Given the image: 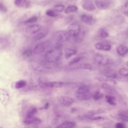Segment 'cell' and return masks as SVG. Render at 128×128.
Segmentation results:
<instances>
[{
  "label": "cell",
  "instance_id": "6da1fadb",
  "mask_svg": "<svg viewBox=\"0 0 128 128\" xmlns=\"http://www.w3.org/2000/svg\"><path fill=\"white\" fill-rule=\"evenodd\" d=\"M62 54L61 47L56 46L48 51L45 55L46 60L50 63H54L58 61L61 58Z\"/></svg>",
  "mask_w": 128,
  "mask_h": 128
},
{
  "label": "cell",
  "instance_id": "7a4b0ae2",
  "mask_svg": "<svg viewBox=\"0 0 128 128\" xmlns=\"http://www.w3.org/2000/svg\"><path fill=\"white\" fill-rule=\"evenodd\" d=\"M80 30V25L77 23H74L68 27L66 31L70 37H76L79 34Z\"/></svg>",
  "mask_w": 128,
  "mask_h": 128
},
{
  "label": "cell",
  "instance_id": "3957f363",
  "mask_svg": "<svg viewBox=\"0 0 128 128\" xmlns=\"http://www.w3.org/2000/svg\"><path fill=\"white\" fill-rule=\"evenodd\" d=\"M94 59L97 63L100 65H106L112 63L110 60L99 53H97L95 54Z\"/></svg>",
  "mask_w": 128,
  "mask_h": 128
},
{
  "label": "cell",
  "instance_id": "277c9868",
  "mask_svg": "<svg viewBox=\"0 0 128 128\" xmlns=\"http://www.w3.org/2000/svg\"><path fill=\"white\" fill-rule=\"evenodd\" d=\"M31 68L34 70L42 72H48L50 69V67H46L36 62L31 63Z\"/></svg>",
  "mask_w": 128,
  "mask_h": 128
},
{
  "label": "cell",
  "instance_id": "5b68a950",
  "mask_svg": "<svg viewBox=\"0 0 128 128\" xmlns=\"http://www.w3.org/2000/svg\"><path fill=\"white\" fill-rule=\"evenodd\" d=\"M56 36L57 40L60 42L67 41L70 36L66 31L60 30L56 32Z\"/></svg>",
  "mask_w": 128,
  "mask_h": 128
},
{
  "label": "cell",
  "instance_id": "8992f818",
  "mask_svg": "<svg viewBox=\"0 0 128 128\" xmlns=\"http://www.w3.org/2000/svg\"><path fill=\"white\" fill-rule=\"evenodd\" d=\"M60 104L62 106H69L74 102V100L72 98L66 96H61L59 99Z\"/></svg>",
  "mask_w": 128,
  "mask_h": 128
},
{
  "label": "cell",
  "instance_id": "52a82bcc",
  "mask_svg": "<svg viewBox=\"0 0 128 128\" xmlns=\"http://www.w3.org/2000/svg\"><path fill=\"white\" fill-rule=\"evenodd\" d=\"M94 2L96 6L101 10L108 8L110 4V2L108 0H94Z\"/></svg>",
  "mask_w": 128,
  "mask_h": 128
},
{
  "label": "cell",
  "instance_id": "ba28073f",
  "mask_svg": "<svg viewBox=\"0 0 128 128\" xmlns=\"http://www.w3.org/2000/svg\"><path fill=\"white\" fill-rule=\"evenodd\" d=\"M68 84L67 83L62 82H53L44 83L43 85L47 87L53 88L63 87Z\"/></svg>",
  "mask_w": 128,
  "mask_h": 128
},
{
  "label": "cell",
  "instance_id": "9c48e42d",
  "mask_svg": "<svg viewBox=\"0 0 128 128\" xmlns=\"http://www.w3.org/2000/svg\"><path fill=\"white\" fill-rule=\"evenodd\" d=\"M82 6L83 9L88 11H92L96 9L93 2L90 0H87L84 2Z\"/></svg>",
  "mask_w": 128,
  "mask_h": 128
},
{
  "label": "cell",
  "instance_id": "30bf717a",
  "mask_svg": "<svg viewBox=\"0 0 128 128\" xmlns=\"http://www.w3.org/2000/svg\"><path fill=\"white\" fill-rule=\"evenodd\" d=\"M14 4L18 7L27 8L30 6V2L28 0H15Z\"/></svg>",
  "mask_w": 128,
  "mask_h": 128
},
{
  "label": "cell",
  "instance_id": "8fae6325",
  "mask_svg": "<svg viewBox=\"0 0 128 128\" xmlns=\"http://www.w3.org/2000/svg\"><path fill=\"white\" fill-rule=\"evenodd\" d=\"M96 48L99 50L108 51L110 50L111 45L107 43L98 42L96 43L95 46Z\"/></svg>",
  "mask_w": 128,
  "mask_h": 128
},
{
  "label": "cell",
  "instance_id": "7c38bea8",
  "mask_svg": "<svg viewBox=\"0 0 128 128\" xmlns=\"http://www.w3.org/2000/svg\"><path fill=\"white\" fill-rule=\"evenodd\" d=\"M41 122L40 119L34 116L30 118L24 119L23 120L24 123L26 125L37 124L40 123Z\"/></svg>",
  "mask_w": 128,
  "mask_h": 128
},
{
  "label": "cell",
  "instance_id": "4fadbf2b",
  "mask_svg": "<svg viewBox=\"0 0 128 128\" xmlns=\"http://www.w3.org/2000/svg\"><path fill=\"white\" fill-rule=\"evenodd\" d=\"M41 26L38 24H33L28 26L26 29V31L28 33L32 34L38 31L40 29Z\"/></svg>",
  "mask_w": 128,
  "mask_h": 128
},
{
  "label": "cell",
  "instance_id": "5bb4252c",
  "mask_svg": "<svg viewBox=\"0 0 128 128\" xmlns=\"http://www.w3.org/2000/svg\"><path fill=\"white\" fill-rule=\"evenodd\" d=\"M94 78L100 82H109L112 83L115 85L117 84V82L116 80L112 78L107 77L98 76H96L94 77Z\"/></svg>",
  "mask_w": 128,
  "mask_h": 128
},
{
  "label": "cell",
  "instance_id": "9a60e30c",
  "mask_svg": "<svg viewBox=\"0 0 128 128\" xmlns=\"http://www.w3.org/2000/svg\"><path fill=\"white\" fill-rule=\"evenodd\" d=\"M93 93L89 92L82 94H76V97L79 100H88L91 98L92 96Z\"/></svg>",
  "mask_w": 128,
  "mask_h": 128
},
{
  "label": "cell",
  "instance_id": "2e32d148",
  "mask_svg": "<svg viewBox=\"0 0 128 128\" xmlns=\"http://www.w3.org/2000/svg\"><path fill=\"white\" fill-rule=\"evenodd\" d=\"M97 36L102 38H104L109 36V34L106 28H101L99 29L96 33Z\"/></svg>",
  "mask_w": 128,
  "mask_h": 128
},
{
  "label": "cell",
  "instance_id": "e0dca14e",
  "mask_svg": "<svg viewBox=\"0 0 128 128\" xmlns=\"http://www.w3.org/2000/svg\"><path fill=\"white\" fill-rule=\"evenodd\" d=\"M9 44V42L8 39L2 37H0V50L6 49Z\"/></svg>",
  "mask_w": 128,
  "mask_h": 128
},
{
  "label": "cell",
  "instance_id": "ac0fdd59",
  "mask_svg": "<svg viewBox=\"0 0 128 128\" xmlns=\"http://www.w3.org/2000/svg\"><path fill=\"white\" fill-rule=\"evenodd\" d=\"M118 114L120 119L126 122L128 121V111L127 110H120L118 112Z\"/></svg>",
  "mask_w": 128,
  "mask_h": 128
},
{
  "label": "cell",
  "instance_id": "d6986e66",
  "mask_svg": "<svg viewBox=\"0 0 128 128\" xmlns=\"http://www.w3.org/2000/svg\"><path fill=\"white\" fill-rule=\"evenodd\" d=\"M75 123L71 121H67L63 122L59 125L58 126L57 128H72L74 127L76 125Z\"/></svg>",
  "mask_w": 128,
  "mask_h": 128
},
{
  "label": "cell",
  "instance_id": "ffe728a7",
  "mask_svg": "<svg viewBox=\"0 0 128 128\" xmlns=\"http://www.w3.org/2000/svg\"><path fill=\"white\" fill-rule=\"evenodd\" d=\"M117 51L118 53L122 56L126 54L128 52V48L126 46L121 44L118 48Z\"/></svg>",
  "mask_w": 128,
  "mask_h": 128
},
{
  "label": "cell",
  "instance_id": "44dd1931",
  "mask_svg": "<svg viewBox=\"0 0 128 128\" xmlns=\"http://www.w3.org/2000/svg\"><path fill=\"white\" fill-rule=\"evenodd\" d=\"M44 45L43 44H40L37 45L34 47V52L36 54H39L43 52L45 50Z\"/></svg>",
  "mask_w": 128,
  "mask_h": 128
},
{
  "label": "cell",
  "instance_id": "7402d4cb",
  "mask_svg": "<svg viewBox=\"0 0 128 128\" xmlns=\"http://www.w3.org/2000/svg\"><path fill=\"white\" fill-rule=\"evenodd\" d=\"M76 53V52L75 50L70 48H67L65 50V56L66 58L68 59Z\"/></svg>",
  "mask_w": 128,
  "mask_h": 128
},
{
  "label": "cell",
  "instance_id": "603a6c76",
  "mask_svg": "<svg viewBox=\"0 0 128 128\" xmlns=\"http://www.w3.org/2000/svg\"><path fill=\"white\" fill-rule=\"evenodd\" d=\"M90 92V89L86 85H82L80 86L77 90L76 94H82L88 92Z\"/></svg>",
  "mask_w": 128,
  "mask_h": 128
},
{
  "label": "cell",
  "instance_id": "cb8c5ba5",
  "mask_svg": "<svg viewBox=\"0 0 128 128\" xmlns=\"http://www.w3.org/2000/svg\"><path fill=\"white\" fill-rule=\"evenodd\" d=\"M81 20L86 23H90L93 21V18L91 15L86 14H82L80 17Z\"/></svg>",
  "mask_w": 128,
  "mask_h": 128
},
{
  "label": "cell",
  "instance_id": "d4e9b609",
  "mask_svg": "<svg viewBox=\"0 0 128 128\" xmlns=\"http://www.w3.org/2000/svg\"><path fill=\"white\" fill-rule=\"evenodd\" d=\"M37 112V110L35 108H33L27 112L24 119L29 118L34 116V115Z\"/></svg>",
  "mask_w": 128,
  "mask_h": 128
},
{
  "label": "cell",
  "instance_id": "484cf974",
  "mask_svg": "<svg viewBox=\"0 0 128 128\" xmlns=\"http://www.w3.org/2000/svg\"><path fill=\"white\" fill-rule=\"evenodd\" d=\"M105 98L106 99V102L112 106H115L116 104L115 102L116 98L114 96L111 95H107L106 96Z\"/></svg>",
  "mask_w": 128,
  "mask_h": 128
},
{
  "label": "cell",
  "instance_id": "4316f807",
  "mask_svg": "<svg viewBox=\"0 0 128 128\" xmlns=\"http://www.w3.org/2000/svg\"><path fill=\"white\" fill-rule=\"evenodd\" d=\"M78 8L76 6H70L67 7L64 10V12L66 14H68L76 12Z\"/></svg>",
  "mask_w": 128,
  "mask_h": 128
},
{
  "label": "cell",
  "instance_id": "83f0119b",
  "mask_svg": "<svg viewBox=\"0 0 128 128\" xmlns=\"http://www.w3.org/2000/svg\"><path fill=\"white\" fill-rule=\"evenodd\" d=\"M96 113V112L93 111H90L84 114L82 116H79L80 118L81 119L88 118L89 119L90 118L94 116Z\"/></svg>",
  "mask_w": 128,
  "mask_h": 128
},
{
  "label": "cell",
  "instance_id": "f1b7e54d",
  "mask_svg": "<svg viewBox=\"0 0 128 128\" xmlns=\"http://www.w3.org/2000/svg\"><path fill=\"white\" fill-rule=\"evenodd\" d=\"M103 96V94L98 91L93 93L92 97L94 100L96 101L102 98Z\"/></svg>",
  "mask_w": 128,
  "mask_h": 128
},
{
  "label": "cell",
  "instance_id": "f546056e",
  "mask_svg": "<svg viewBox=\"0 0 128 128\" xmlns=\"http://www.w3.org/2000/svg\"><path fill=\"white\" fill-rule=\"evenodd\" d=\"M32 51L30 48H27L24 50L22 52V56L24 59L27 58L29 57L32 55Z\"/></svg>",
  "mask_w": 128,
  "mask_h": 128
},
{
  "label": "cell",
  "instance_id": "4dcf8cb0",
  "mask_svg": "<svg viewBox=\"0 0 128 128\" xmlns=\"http://www.w3.org/2000/svg\"><path fill=\"white\" fill-rule=\"evenodd\" d=\"M26 84V83L25 80H20L16 82L15 86L16 88L19 89L24 87Z\"/></svg>",
  "mask_w": 128,
  "mask_h": 128
},
{
  "label": "cell",
  "instance_id": "1f68e13d",
  "mask_svg": "<svg viewBox=\"0 0 128 128\" xmlns=\"http://www.w3.org/2000/svg\"><path fill=\"white\" fill-rule=\"evenodd\" d=\"M122 12L126 16L128 15V2H126L120 7Z\"/></svg>",
  "mask_w": 128,
  "mask_h": 128
},
{
  "label": "cell",
  "instance_id": "d6a6232c",
  "mask_svg": "<svg viewBox=\"0 0 128 128\" xmlns=\"http://www.w3.org/2000/svg\"><path fill=\"white\" fill-rule=\"evenodd\" d=\"M64 8V7L63 6L56 4L54 6L53 10L56 12H62Z\"/></svg>",
  "mask_w": 128,
  "mask_h": 128
},
{
  "label": "cell",
  "instance_id": "836d02e7",
  "mask_svg": "<svg viewBox=\"0 0 128 128\" xmlns=\"http://www.w3.org/2000/svg\"><path fill=\"white\" fill-rule=\"evenodd\" d=\"M79 67L80 68L84 69H87L90 70H92V68L91 66L87 63H82L80 64Z\"/></svg>",
  "mask_w": 128,
  "mask_h": 128
},
{
  "label": "cell",
  "instance_id": "e575fe53",
  "mask_svg": "<svg viewBox=\"0 0 128 128\" xmlns=\"http://www.w3.org/2000/svg\"><path fill=\"white\" fill-rule=\"evenodd\" d=\"M81 59V57L80 56L77 57L73 59L69 63V66H71L74 64L78 62Z\"/></svg>",
  "mask_w": 128,
  "mask_h": 128
},
{
  "label": "cell",
  "instance_id": "d590c367",
  "mask_svg": "<svg viewBox=\"0 0 128 128\" xmlns=\"http://www.w3.org/2000/svg\"><path fill=\"white\" fill-rule=\"evenodd\" d=\"M38 20V18L36 16H32L25 21V23H32L36 22Z\"/></svg>",
  "mask_w": 128,
  "mask_h": 128
},
{
  "label": "cell",
  "instance_id": "8d00e7d4",
  "mask_svg": "<svg viewBox=\"0 0 128 128\" xmlns=\"http://www.w3.org/2000/svg\"><path fill=\"white\" fill-rule=\"evenodd\" d=\"M46 34L43 32H41L37 34L35 36L36 40H38L41 39L44 37Z\"/></svg>",
  "mask_w": 128,
  "mask_h": 128
},
{
  "label": "cell",
  "instance_id": "74e56055",
  "mask_svg": "<svg viewBox=\"0 0 128 128\" xmlns=\"http://www.w3.org/2000/svg\"><path fill=\"white\" fill-rule=\"evenodd\" d=\"M128 70L126 68H122L119 71V73L121 75L127 76L128 75Z\"/></svg>",
  "mask_w": 128,
  "mask_h": 128
},
{
  "label": "cell",
  "instance_id": "f35d334b",
  "mask_svg": "<svg viewBox=\"0 0 128 128\" xmlns=\"http://www.w3.org/2000/svg\"><path fill=\"white\" fill-rule=\"evenodd\" d=\"M46 14L48 16L51 17H55L58 15V14L56 12L52 10H49L47 11Z\"/></svg>",
  "mask_w": 128,
  "mask_h": 128
},
{
  "label": "cell",
  "instance_id": "ab89813d",
  "mask_svg": "<svg viewBox=\"0 0 128 128\" xmlns=\"http://www.w3.org/2000/svg\"><path fill=\"white\" fill-rule=\"evenodd\" d=\"M101 86L102 88L106 90H110L112 88L109 84L106 83L102 84Z\"/></svg>",
  "mask_w": 128,
  "mask_h": 128
},
{
  "label": "cell",
  "instance_id": "60d3db41",
  "mask_svg": "<svg viewBox=\"0 0 128 128\" xmlns=\"http://www.w3.org/2000/svg\"><path fill=\"white\" fill-rule=\"evenodd\" d=\"M0 11L4 13H6L7 10L6 6L3 4L0 3Z\"/></svg>",
  "mask_w": 128,
  "mask_h": 128
},
{
  "label": "cell",
  "instance_id": "b9f144b4",
  "mask_svg": "<svg viewBox=\"0 0 128 128\" xmlns=\"http://www.w3.org/2000/svg\"><path fill=\"white\" fill-rule=\"evenodd\" d=\"M89 119L92 120H99L104 119L101 116H97L93 117H91Z\"/></svg>",
  "mask_w": 128,
  "mask_h": 128
},
{
  "label": "cell",
  "instance_id": "7bdbcfd3",
  "mask_svg": "<svg viewBox=\"0 0 128 128\" xmlns=\"http://www.w3.org/2000/svg\"><path fill=\"white\" fill-rule=\"evenodd\" d=\"M115 127L116 128H124L125 127V126L122 123L118 122L115 124Z\"/></svg>",
  "mask_w": 128,
  "mask_h": 128
},
{
  "label": "cell",
  "instance_id": "ee69618b",
  "mask_svg": "<svg viewBox=\"0 0 128 128\" xmlns=\"http://www.w3.org/2000/svg\"><path fill=\"white\" fill-rule=\"evenodd\" d=\"M106 77L111 78H115L117 77L116 74L114 73H109L106 75Z\"/></svg>",
  "mask_w": 128,
  "mask_h": 128
},
{
  "label": "cell",
  "instance_id": "f6af8a7d",
  "mask_svg": "<svg viewBox=\"0 0 128 128\" xmlns=\"http://www.w3.org/2000/svg\"><path fill=\"white\" fill-rule=\"evenodd\" d=\"M49 104L48 102L46 103L44 106L42 108L44 109H47L49 107Z\"/></svg>",
  "mask_w": 128,
  "mask_h": 128
},
{
  "label": "cell",
  "instance_id": "bcb514c9",
  "mask_svg": "<svg viewBox=\"0 0 128 128\" xmlns=\"http://www.w3.org/2000/svg\"><path fill=\"white\" fill-rule=\"evenodd\" d=\"M77 110V109L74 108H72L71 109V112L72 113H74L76 112Z\"/></svg>",
  "mask_w": 128,
  "mask_h": 128
}]
</instances>
